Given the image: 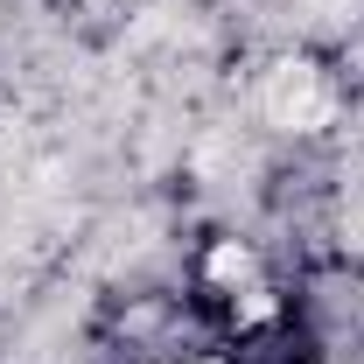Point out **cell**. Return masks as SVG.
Returning <instances> with one entry per match:
<instances>
[{"instance_id": "7a4b0ae2", "label": "cell", "mask_w": 364, "mask_h": 364, "mask_svg": "<svg viewBox=\"0 0 364 364\" xmlns=\"http://www.w3.org/2000/svg\"><path fill=\"white\" fill-rule=\"evenodd\" d=\"M252 280H267V252H259V238H245V231H218V238H203V252H196V287H203L210 301H231V294L252 287Z\"/></svg>"}, {"instance_id": "3957f363", "label": "cell", "mask_w": 364, "mask_h": 364, "mask_svg": "<svg viewBox=\"0 0 364 364\" xmlns=\"http://www.w3.org/2000/svg\"><path fill=\"white\" fill-rule=\"evenodd\" d=\"M154 364H231V358H218V350H182V358H154Z\"/></svg>"}, {"instance_id": "6da1fadb", "label": "cell", "mask_w": 364, "mask_h": 364, "mask_svg": "<svg viewBox=\"0 0 364 364\" xmlns=\"http://www.w3.org/2000/svg\"><path fill=\"white\" fill-rule=\"evenodd\" d=\"M252 105H259V119L280 127V134H322V127L343 119V91L329 77V63L309 56V49L273 56L267 70H259V85H252Z\"/></svg>"}]
</instances>
